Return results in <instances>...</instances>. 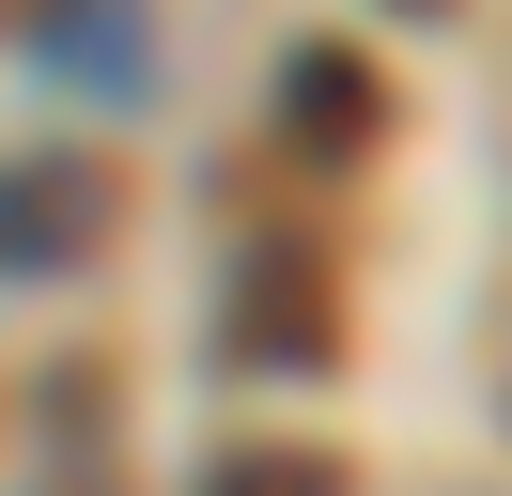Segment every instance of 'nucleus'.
<instances>
[{"instance_id":"nucleus-1","label":"nucleus","mask_w":512,"mask_h":496,"mask_svg":"<svg viewBox=\"0 0 512 496\" xmlns=\"http://www.w3.org/2000/svg\"><path fill=\"white\" fill-rule=\"evenodd\" d=\"M109 233V171L94 155H32V171H0V279H47Z\"/></svg>"},{"instance_id":"nucleus-2","label":"nucleus","mask_w":512,"mask_h":496,"mask_svg":"<svg viewBox=\"0 0 512 496\" xmlns=\"http://www.w3.org/2000/svg\"><path fill=\"white\" fill-rule=\"evenodd\" d=\"M311 357H326L311 248H249V279H233V372H311Z\"/></svg>"},{"instance_id":"nucleus-4","label":"nucleus","mask_w":512,"mask_h":496,"mask_svg":"<svg viewBox=\"0 0 512 496\" xmlns=\"http://www.w3.org/2000/svg\"><path fill=\"white\" fill-rule=\"evenodd\" d=\"M218 496H326V465H311V450H233Z\"/></svg>"},{"instance_id":"nucleus-3","label":"nucleus","mask_w":512,"mask_h":496,"mask_svg":"<svg viewBox=\"0 0 512 496\" xmlns=\"http://www.w3.org/2000/svg\"><path fill=\"white\" fill-rule=\"evenodd\" d=\"M373 124H388V93H373L357 47H295V62H280V140H295V155H357Z\"/></svg>"}]
</instances>
